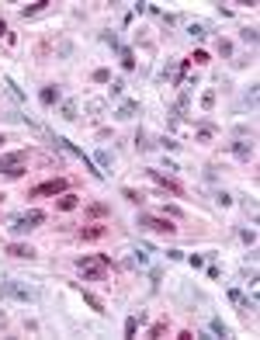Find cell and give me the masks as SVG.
<instances>
[{"mask_svg": "<svg viewBox=\"0 0 260 340\" xmlns=\"http://www.w3.org/2000/svg\"><path fill=\"white\" fill-rule=\"evenodd\" d=\"M42 11H49V0H38V4H32V7H25V11H21V18H38Z\"/></svg>", "mask_w": 260, "mask_h": 340, "instance_id": "2e32d148", "label": "cell"}, {"mask_svg": "<svg viewBox=\"0 0 260 340\" xmlns=\"http://www.w3.org/2000/svg\"><path fill=\"white\" fill-rule=\"evenodd\" d=\"M136 115H143L139 101H136V97H125V101H121V108H118V118H136Z\"/></svg>", "mask_w": 260, "mask_h": 340, "instance_id": "30bf717a", "label": "cell"}, {"mask_svg": "<svg viewBox=\"0 0 260 340\" xmlns=\"http://www.w3.org/2000/svg\"><path fill=\"white\" fill-rule=\"evenodd\" d=\"M136 330H139V316H128L125 319V337H136Z\"/></svg>", "mask_w": 260, "mask_h": 340, "instance_id": "cb8c5ba5", "label": "cell"}, {"mask_svg": "<svg viewBox=\"0 0 260 340\" xmlns=\"http://www.w3.org/2000/svg\"><path fill=\"white\" fill-rule=\"evenodd\" d=\"M94 160H97V167H101V174H104V170H111V153H108V149H97Z\"/></svg>", "mask_w": 260, "mask_h": 340, "instance_id": "ac0fdd59", "label": "cell"}, {"mask_svg": "<svg viewBox=\"0 0 260 340\" xmlns=\"http://www.w3.org/2000/svg\"><path fill=\"white\" fill-rule=\"evenodd\" d=\"M83 212H87L90 219H104V215H111V209H108L104 202H90V205H87Z\"/></svg>", "mask_w": 260, "mask_h": 340, "instance_id": "7c38bea8", "label": "cell"}, {"mask_svg": "<svg viewBox=\"0 0 260 340\" xmlns=\"http://www.w3.org/2000/svg\"><path fill=\"white\" fill-rule=\"evenodd\" d=\"M80 295H83V302H87V305H90L97 316H104V312H108V309H104V302H101L97 295H90V292H83V288H80Z\"/></svg>", "mask_w": 260, "mask_h": 340, "instance_id": "5bb4252c", "label": "cell"}, {"mask_svg": "<svg viewBox=\"0 0 260 340\" xmlns=\"http://www.w3.org/2000/svg\"><path fill=\"white\" fill-rule=\"evenodd\" d=\"M239 39H243V42H250V45H257V28H243V32H239Z\"/></svg>", "mask_w": 260, "mask_h": 340, "instance_id": "484cf974", "label": "cell"}, {"mask_svg": "<svg viewBox=\"0 0 260 340\" xmlns=\"http://www.w3.org/2000/svg\"><path fill=\"white\" fill-rule=\"evenodd\" d=\"M4 87H7V90H11V97H14V101H25V90H21V87H18V84H14V80H11V77H7V80H4Z\"/></svg>", "mask_w": 260, "mask_h": 340, "instance_id": "d6986e66", "label": "cell"}, {"mask_svg": "<svg viewBox=\"0 0 260 340\" xmlns=\"http://www.w3.org/2000/svg\"><path fill=\"white\" fill-rule=\"evenodd\" d=\"M121 66H125V70H136V56H132V49H121Z\"/></svg>", "mask_w": 260, "mask_h": 340, "instance_id": "603a6c76", "label": "cell"}, {"mask_svg": "<svg viewBox=\"0 0 260 340\" xmlns=\"http://www.w3.org/2000/svg\"><path fill=\"white\" fill-rule=\"evenodd\" d=\"M212 135H215V128H212V125H201V128H198V142H208Z\"/></svg>", "mask_w": 260, "mask_h": 340, "instance_id": "4316f807", "label": "cell"}, {"mask_svg": "<svg viewBox=\"0 0 260 340\" xmlns=\"http://www.w3.org/2000/svg\"><path fill=\"white\" fill-rule=\"evenodd\" d=\"M208 330H212L215 337H225V333H229V326H225L222 319H212V323H208Z\"/></svg>", "mask_w": 260, "mask_h": 340, "instance_id": "7402d4cb", "label": "cell"}, {"mask_svg": "<svg viewBox=\"0 0 260 340\" xmlns=\"http://www.w3.org/2000/svg\"><path fill=\"white\" fill-rule=\"evenodd\" d=\"M104 236H108V226L104 222H90V226H80L76 229V240H83V243H97Z\"/></svg>", "mask_w": 260, "mask_h": 340, "instance_id": "52a82bcc", "label": "cell"}, {"mask_svg": "<svg viewBox=\"0 0 260 340\" xmlns=\"http://www.w3.org/2000/svg\"><path fill=\"white\" fill-rule=\"evenodd\" d=\"M239 240H243L246 247H253V243H257V233H253V229H243V233H239Z\"/></svg>", "mask_w": 260, "mask_h": 340, "instance_id": "f546056e", "label": "cell"}, {"mask_svg": "<svg viewBox=\"0 0 260 340\" xmlns=\"http://www.w3.org/2000/svg\"><path fill=\"white\" fill-rule=\"evenodd\" d=\"M167 330H170V323H167V319H160V323H153V326H149V337H163Z\"/></svg>", "mask_w": 260, "mask_h": 340, "instance_id": "44dd1931", "label": "cell"}, {"mask_svg": "<svg viewBox=\"0 0 260 340\" xmlns=\"http://www.w3.org/2000/svg\"><path fill=\"white\" fill-rule=\"evenodd\" d=\"M25 160H28V153H4V156H0V174L21 177L25 174Z\"/></svg>", "mask_w": 260, "mask_h": 340, "instance_id": "8992f818", "label": "cell"}, {"mask_svg": "<svg viewBox=\"0 0 260 340\" xmlns=\"http://www.w3.org/2000/svg\"><path fill=\"white\" fill-rule=\"evenodd\" d=\"M136 226H139V229H149V233H167V236L177 233V226L170 222V215H149V212H143Z\"/></svg>", "mask_w": 260, "mask_h": 340, "instance_id": "277c9868", "label": "cell"}, {"mask_svg": "<svg viewBox=\"0 0 260 340\" xmlns=\"http://www.w3.org/2000/svg\"><path fill=\"white\" fill-rule=\"evenodd\" d=\"M76 111H80V104H76V101H66V104L59 108V115H63L66 122H73V118H76Z\"/></svg>", "mask_w": 260, "mask_h": 340, "instance_id": "e0dca14e", "label": "cell"}, {"mask_svg": "<svg viewBox=\"0 0 260 340\" xmlns=\"http://www.w3.org/2000/svg\"><path fill=\"white\" fill-rule=\"evenodd\" d=\"M108 267H111V260L104 254H97V257H76V271L87 281H104L108 278Z\"/></svg>", "mask_w": 260, "mask_h": 340, "instance_id": "6da1fadb", "label": "cell"}, {"mask_svg": "<svg viewBox=\"0 0 260 340\" xmlns=\"http://www.w3.org/2000/svg\"><path fill=\"white\" fill-rule=\"evenodd\" d=\"M76 205H80V195H73V191H63V195H59V202H56V209H59V212H73Z\"/></svg>", "mask_w": 260, "mask_h": 340, "instance_id": "8fae6325", "label": "cell"}, {"mask_svg": "<svg viewBox=\"0 0 260 340\" xmlns=\"http://www.w3.org/2000/svg\"><path fill=\"white\" fill-rule=\"evenodd\" d=\"M38 101H42L45 108H49V104H56V101H59V87H56V84H52V87H42V94H38Z\"/></svg>", "mask_w": 260, "mask_h": 340, "instance_id": "4fadbf2b", "label": "cell"}, {"mask_svg": "<svg viewBox=\"0 0 260 340\" xmlns=\"http://www.w3.org/2000/svg\"><path fill=\"white\" fill-rule=\"evenodd\" d=\"M4 326H7V316H4V312H0V330H4Z\"/></svg>", "mask_w": 260, "mask_h": 340, "instance_id": "d590c367", "label": "cell"}, {"mask_svg": "<svg viewBox=\"0 0 260 340\" xmlns=\"http://www.w3.org/2000/svg\"><path fill=\"white\" fill-rule=\"evenodd\" d=\"M121 94H125V80H114L111 84V97H121Z\"/></svg>", "mask_w": 260, "mask_h": 340, "instance_id": "4dcf8cb0", "label": "cell"}, {"mask_svg": "<svg viewBox=\"0 0 260 340\" xmlns=\"http://www.w3.org/2000/svg\"><path fill=\"white\" fill-rule=\"evenodd\" d=\"M232 153H236L239 160H250V153H253V146H250V142H236V146H232Z\"/></svg>", "mask_w": 260, "mask_h": 340, "instance_id": "ffe728a7", "label": "cell"}, {"mask_svg": "<svg viewBox=\"0 0 260 340\" xmlns=\"http://www.w3.org/2000/svg\"><path fill=\"white\" fill-rule=\"evenodd\" d=\"M66 188H70V181H63V177H52V181H42V184L28 188V198H59Z\"/></svg>", "mask_w": 260, "mask_h": 340, "instance_id": "5b68a950", "label": "cell"}, {"mask_svg": "<svg viewBox=\"0 0 260 340\" xmlns=\"http://www.w3.org/2000/svg\"><path fill=\"white\" fill-rule=\"evenodd\" d=\"M94 80L97 84H108V70H94Z\"/></svg>", "mask_w": 260, "mask_h": 340, "instance_id": "836d02e7", "label": "cell"}, {"mask_svg": "<svg viewBox=\"0 0 260 340\" xmlns=\"http://www.w3.org/2000/svg\"><path fill=\"white\" fill-rule=\"evenodd\" d=\"M4 35H7V21H4V18H0V39H4Z\"/></svg>", "mask_w": 260, "mask_h": 340, "instance_id": "e575fe53", "label": "cell"}, {"mask_svg": "<svg viewBox=\"0 0 260 340\" xmlns=\"http://www.w3.org/2000/svg\"><path fill=\"white\" fill-rule=\"evenodd\" d=\"M42 222H45V212H42V209H32V212H21V215L11 219V233L21 236V233H28V229H35V226H42Z\"/></svg>", "mask_w": 260, "mask_h": 340, "instance_id": "3957f363", "label": "cell"}, {"mask_svg": "<svg viewBox=\"0 0 260 340\" xmlns=\"http://www.w3.org/2000/svg\"><path fill=\"white\" fill-rule=\"evenodd\" d=\"M121 198H125V202H132V205H143V202H146V195L136 191V188H121Z\"/></svg>", "mask_w": 260, "mask_h": 340, "instance_id": "9a60e30c", "label": "cell"}, {"mask_svg": "<svg viewBox=\"0 0 260 340\" xmlns=\"http://www.w3.org/2000/svg\"><path fill=\"white\" fill-rule=\"evenodd\" d=\"M187 63H198V66H205V63H208V52H205V49H198V52H191V56H187Z\"/></svg>", "mask_w": 260, "mask_h": 340, "instance_id": "d4e9b609", "label": "cell"}, {"mask_svg": "<svg viewBox=\"0 0 260 340\" xmlns=\"http://www.w3.org/2000/svg\"><path fill=\"white\" fill-rule=\"evenodd\" d=\"M149 177L160 184V188H167V191H174V195H184V188H181V181H174V177H163V174H156V170H149Z\"/></svg>", "mask_w": 260, "mask_h": 340, "instance_id": "9c48e42d", "label": "cell"}, {"mask_svg": "<svg viewBox=\"0 0 260 340\" xmlns=\"http://www.w3.org/2000/svg\"><path fill=\"white\" fill-rule=\"evenodd\" d=\"M38 288L28 281H0V298H14V302H38Z\"/></svg>", "mask_w": 260, "mask_h": 340, "instance_id": "7a4b0ae2", "label": "cell"}, {"mask_svg": "<svg viewBox=\"0 0 260 340\" xmlns=\"http://www.w3.org/2000/svg\"><path fill=\"white\" fill-rule=\"evenodd\" d=\"M201 104H205V108H212V104H215V90H205V97H201Z\"/></svg>", "mask_w": 260, "mask_h": 340, "instance_id": "1f68e13d", "label": "cell"}, {"mask_svg": "<svg viewBox=\"0 0 260 340\" xmlns=\"http://www.w3.org/2000/svg\"><path fill=\"white\" fill-rule=\"evenodd\" d=\"M163 215H170V219H184V212H181L177 205H163Z\"/></svg>", "mask_w": 260, "mask_h": 340, "instance_id": "f1b7e54d", "label": "cell"}, {"mask_svg": "<svg viewBox=\"0 0 260 340\" xmlns=\"http://www.w3.org/2000/svg\"><path fill=\"white\" fill-rule=\"evenodd\" d=\"M219 52H222V56H229V52H232V42H225V39H222V42H219Z\"/></svg>", "mask_w": 260, "mask_h": 340, "instance_id": "d6a6232c", "label": "cell"}, {"mask_svg": "<svg viewBox=\"0 0 260 340\" xmlns=\"http://www.w3.org/2000/svg\"><path fill=\"white\" fill-rule=\"evenodd\" d=\"M187 35H191V39H205L208 32H205V25H191V28H187Z\"/></svg>", "mask_w": 260, "mask_h": 340, "instance_id": "83f0119b", "label": "cell"}, {"mask_svg": "<svg viewBox=\"0 0 260 340\" xmlns=\"http://www.w3.org/2000/svg\"><path fill=\"white\" fill-rule=\"evenodd\" d=\"M4 254H11L14 260H35V247H28V243H7Z\"/></svg>", "mask_w": 260, "mask_h": 340, "instance_id": "ba28073f", "label": "cell"}, {"mask_svg": "<svg viewBox=\"0 0 260 340\" xmlns=\"http://www.w3.org/2000/svg\"><path fill=\"white\" fill-rule=\"evenodd\" d=\"M4 142H7V139H4V135H0V146H4Z\"/></svg>", "mask_w": 260, "mask_h": 340, "instance_id": "8d00e7d4", "label": "cell"}]
</instances>
